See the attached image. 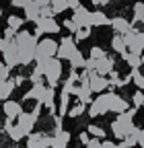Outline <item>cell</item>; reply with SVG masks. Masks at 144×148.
Segmentation results:
<instances>
[{
	"mask_svg": "<svg viewBox=\"0 0 144 148\" xmlns=\"http://www.w3.org/2000/svg\"><path fill=\"white\" fill-rule=\"evenodd\" d=\"M134 113H136V107L123 111V113H119L115 117V121L111 123V132L117 140H123L125 136L130 134V130L134 127Z\"/></svg>",
	"mask_w": 144,
	"mask_h": 148,
	"instance_id": "6da1fadb",
	"label": "cell"
},
{
	"mask_svg": "<svg viewBox=\"0 0 144 148\" xmlns=\"http://www.w3.org/2000/svg\"><path fill=\"white\" fill-rule=\"evenodd\" d=\"M58 53V41L56 39H49V37H41L37 41V49H35V62H45L49 58H56Z\"/></svg>",
	"mask_w": 144,
	"mask_h": 148,
	"instance_id": "7a4b0ae2",
	"label": "cell"
},
{
	"mask_svg": "<svg viewBox=\"0 0 144 148\" xmlns=\"http://www.w3.org/2000/svg\"><path fill=\"white\" fill-rule=\"evenodd\" d=\"M41 107H43V103H37L35 105V109L31 111V113H23L16 117V125H19L21 130H23V134L25 136H29L31 132H33V125L39 121V115H41Z\"/></svg>",
	"mask_w": 144,
	"mask_h": 148,
	"instance_id": "3957f363",
	"label": "cell"
},
{
	"mask_svg": "<svg viewBox=\"0 0 144 148\" xmlns=\"http://www.w3.org/2000/svg\"><path fill=\"white\" fill-rule=\"evenodd\" d=\"M60 76H62V60L49 58V60L45 62V76H43L45 82H47L49 86L56 88L58 82H60Z\"/></svg>",
	"mask_w": 144,
	"mask_h": 148,
	"instance_id": "277c9868",
	"label": "cell"
},
{
	"mask_svg": "<svg viewBox=\"0 0 144 148\" xmlns=\"http://www.w3.org/2000/svg\"><path fill=\"white\" fill-rule=\"evenodd\" d=\"M109 99H111V92H101L97 99H93V103L88 105V115L99 117V115L109 113Z\"/></svg>",
	"mask_w": 144,
	"mask_h": 148,
	"instance_id": "5b68a950",
	"label": "cell"
},
{
	"mask_svg": "<svg viewBox=\"0 0 144 148\" xmlns=\"http://www.w3.org/2000/svg\"><path fill=\"white\" fill-rule=\"evenodd\" d=\"M74 53H78V47H76L74 39H72V37H68V35H64L62 39H60V43H58V53H56V58H58V60H68V62H70Z\"/></svg>",
	"mask_w": 144,
	"mask_h": 148,
	"instance_id": "8992f818",
	"label": "cell"
},
{
	"mask_svg": "<svg viewBox=\"0 0 144 148\" xmlns=\"http://www.w3.org/2000/svg\"><path fill=\"white\" fill-rule=\"evenodd\" d=\"M35 25H37L43 33H47V35H56V33H60V23H58L53 16H39L37 21H35Z\"/></svg>",
	"mask_w": 144,
	"mask_h": 148,
	"instance_id": "52a82bcc",
	"label": "cell"
},
{
	"mask_svg": "<svg viewBox=\"0 0 144 148\" xmlns=\"http://www.w3.org/2000/svg\"><path fill=\"white\" fill-rule=\"evenodd\" d=\"M88 86L93 92H105V88H109V80L107 76H99L97 72H88Z\"/></svg>",
	"mask_w": 144,
	"mask_h": 148,
	"instance_id": "ba28073f",
	"label": "cell"
},
{
	"mask_svg": "<svg viewBox=\"0 0 144 148\" xmlns=\"http://www.w3.org/2000/svg\"><path fill=\"white\" fill-rule=\"evenodd\" d=\"M2 58H4V64H6L8 68L19 66V45H16L14 41H10L8 47L2 51Z\"/></svg>",
	"mask_w": 144,
	"mask_h": 148,
	"instance_id": "9c48e42d",
	"label": "cell"
},
{
	"mask_svg": "<svg viewBox=\"0 0 144 148\" xmlns=\"http://www.w3.org/2000/svg\"><path fill=\"white\" fill-rule=\"evenodd\" d=\"M72 21L78 25V29H80V27H93V25H91V10H86L84 6H78V8L74 10Z\"/></svg>",
	"mask_w": 144,
	"mask_h": 148,
	"instance_id": "30bf717a",
	"label": "cell"
},
{
	"mask_svg": "<svg viewBox=\"0 0 144 148\" xmlns=\"http://www.w3.org/2000/svg\"><path fill=\"white\" fill-rule=\"evenodd\" d=\"M4 117L6 119H16L23 113V105L19 101H4Z\"/></svg>",
	"mask_w": 144,
	"mask_h": 148,
	"instance_id": "8fae6325",
	"label": "cell"
},
{
	"mask_svg": "<svg viewBox=\"0 0 144 148\" xmlns=\"http://www.w3.org/2000/svg\"><path fill=\"white\" fill-rule=\"evenodd\" d=\"M128 109H130L128 101H125L123 97H119V95H115V92H111V99H109V111H115V113L119 115V113H123V111H128Z\"/></svg>",
	"mask_w": 144,
	"mask_h": 148,
	"instance_id": "7c38bea8",
	"label": "cell"
},
{
	"mask_svg": "<svg viewBox=\"0 0 144 148\" xmlns=\"http://www.w3.org/2000/svg\"><path fill=\"white\" fill-rule=\"evenodd\" d=\"M68 142H70V132L62 130V132H56L49 140V148H68Z\"/></svg>",
	"mask_w": 144,
	"mask_h": 148,
	"instance_id": "4fadbf2b",
	"label": "cell"
},
{
	"mask_svg": "<svg viewBox=\"0 0 144 148\" xmlns=\"http://www.w3.org/2000/svg\"><path fill=\"white\" fill-rule=\"evenodd\" d=\"M41 16V8L35 4V0H31V2L23 8V18L25 21H31V23H35L37 21V18Z\"/></svg>",
	"mask_w": 144,
	"mask_h": 148,
	"instance_id": "5bb4252c",
	"label": "cell"
},
{
	"mask_svg": "<svg viewBox=\"0 0 144 148\" xmlns=\"http://www.w3.org/2000/svg\"><path fill=\"white\" fill-rule=\"evenodd\" d=\"M45 88H47V86H45L43 82H35L33 88H31L29 92H25V97H23V99H25V101H27V99H33V101L41 103V99H43V95H45Z\"/></svg>",
	"mask_w": 144,
	"mask_h": 148,
	"instance_id": "9a60e30c",
	"label": "cell"
},
{
	"mask_svg": "<svg viewBox=\"0 0 144 148\" xmlns=\"http://www.w3.org/2000/svg\"><path fill=\"white\" fill-rule=\"evenodd\" d=\"M111 27H113V31H115L117 35H125V33L132 29L130 21H128V18H123V16H115V18H111Z\"/></svg>",
	"mask_w": 144,
	"mask_h": 148,
	"instance_id": "2e32d148",
	"label": "cell"
},
{
	"mask_svg": "<svg viewBox=\"0 0 144 148\" xmlns=\"http://www.w3.org/2000/svg\"><path fill=\"white\" fill-rule=\"evenodd\" d=\"M113 60L111 58H107V56H105V58H101V60H97V66H95V72L99 74V76H107V74H109L111 70H113Z\"/></svg>",
	"mask_w": 144,
	"mask_h": 148,
	"instance_id": "e0dca14e",
	"label": "cell"
},
{
	"mask_svg": "<svg viewBox=\"0 0 144 148\" xmlns=\"http://www.w3.org/2000/svg\"><path fill=\"white\" fill-rule=\"evenodd\" d=\"M91 25L93 27H105V25H111V18L101 10H95V12H91Z\"/></svg>",
	"mask_w": 144,
	"mask_h": 148,
	"instance_id": "ac0fdd59",
	"label": "cell"
},
{
	"mask_svg": "<svg viewBox=\"0 0 144 148\" xmlns=\"http://www.w3.org/2000/svg\"><path fill=\"white\" fill-rule=\"evenodd\" d=\"M27 148H47L43 142V132H35L27 136Z\"/></svg>",
	"mask_w": 144,
	"mask_h": 148,
	"instance_id": "d6986e66",
	"label": "cell"
},
{
	"mask_svg": "<svg viewBox=\"0 0 144 148\" xmlns=\"http://www.w3.org/2000/svg\"><path fill=\"white\" fill-rule=\"evenodd\" d=\"M14 88H16V86H14V82H12V78H8V80H4V82H0V101H8Z\"/></svg>",
	"mask_w": 144,
	"mask_h": 148,
	"instance_id": "ffe728a7",
	"label": "cell"
},
{
	"mask_svg": "<svg viewBox=\"0 0 144 148\" xmlns=\"http://www.w3.org/2000/svg\"><path fill=\"white\" fill-rule=\"evenodd\" d=\"M111 47H113V51H117L119 56H123V53H128V45H125V41H123V35H113V39H111Z\"/></svg>",
	"mask_w": 144,
	"mask_h": 148,
	"instance_id": "44dd1931",
	"label": "cell"
},
{
	"mask_svg": "<svg viewBox=\"0 0 144 148\" xmlns=\"http://www.w3.org/2000/svg\"><path fill=\"white\" fill-rule=\"evenodd\" d=\"M121 58L125 60V64H128L130 68H140V66H142V58H140L138 53H130V51H128V53H123Z\"/></svg>",
	"mask_w": 144,
	"mask_h": 148,
	"instance_id": "7402d4cb",
	"label": "cell"
},
{
	"mask_svg": "<svg viewBox=\"0 0 144 148\" xmlns=\"http://www.w3.org/2000/svg\"><path fill=\"white\" fill-rule=\"evenodd\" d=\"M130 76H132L134 84L138 86V90H144V74L140 72V68H132V72H130Z\"/></svg>",
	"mask_w": 144,
	"mask_h": 148,
	"instance_id": "603a6c76",
	"label": "cell"
},
{
	"mask_svg": "<svg viewBox=\"0 0 144 148\" xmlns=\"http://www.w3.org/2000/svg\"><path fill=\"white\" fill-rule=\"evenodd\" d=\"M6 23H8V27H10L12 31H21V29H23V25H25V18L16 16V14H10Z\"/></svg>",
	"mask_w": 144,
	"mask_h": 148,
	"instance_id": "cb8c5ba5",
	"label": "cell"
},
{
	"mask_svg": "<svg viewBox=\"0 0 144 148\" xmlns=\"http://www.w3.org/2000/svg\"><path fill=\"white\" fill-rule=\"evenodd\" d=\"M68 105H70V95H68V92H60V107H58V115L68 113Z\"/></svg>",
	"mask_w": 144,
	"mask_h": 148,
	"instance_id": "d4e9b609",
	"label": "cell"
},
{
	"mask_svg": "<svg viewBox=\"0 0 144 148\" xmlns=\"http://www.w3.org/2000/svg\"><path fill=\"white\" fill-rule=\"evenodd\" d=\"M84 64H86V60L82 58V53L78 51V53H74V56H72V60H70V70H78V68H84Z\"/></svg>",
	"mask_w": 144,
	"mask_h": 148,
	"instance_id": "484cf974",
	"label": "cell"
},
{
	"mask_svg": "<svg viewBox=\"0 0 144 148\" xmlns=\"http://www.w3.org/2000/svg\"><path fill=\"white\" fill-rule=\"evenodd\" d=\"M86 132L91 134L93 138H99V140H103V138H105V130H103L101 125H95V123H88Z\"/></svg>",
	"mask_w": 144,
	"mask_h": 148,
	"instance_id": "4316f807",
	"label": "cell"
},
{
	"mask_svg": "<svg viewBox=\"0 0 144 148\" xmlns=\"http://www.w3.org/2000/svg\"><path fill=\"white\" fill-rule=\"evenodd\" d=\"M68 8V0H51V10L53 14H60Z\"/></svg>",
	"mask_w": 144,
	"mask_h": 148,
	"instance_id": "83f0119b",
	"label": "cell"
},
{
	"mask_svg": "<svg viewBox=\"0 0 144 148\" xmlns=\"http://www.w3.org/2000/svg\"><path fill=\"white\" fill-rule=\"evenodd\" d=\"M84 111H86V105L78 101V103H76L74 107H72V109L68 111V117H80V115L84 113Z\"/></svg>",
	"mask_w": 144,
	"mask_h": 148,
	"instance_id": "f1b7e54d",
	"label": "cell"
},
{
	"mask_svg": "<svg viewBox=\"0 0 144 148\" xmlns=\"http://www.w3.org/2000/svg\"><path fill=\"white\" fill-rule=\"evenodd\" d=\"M62 92H68V95H76V82H74V80H70V78H66V80L62 82Z\"/></svg>",
	"mask_w": 144,
	"mask_h": 148,
	"instance_id": "f546056e",
	"label": "cell"
},
{
	"mask_svg": "<svg viewBox=\"0 0 144 148\" xmlns=\"http://www.w3.org/2000/svg\"><path fill=\"white\" fill-rule=\"evenodd\" d=\"M134 21L144 23V2H136L134 4Z\"/></svg>",
	"mask_w": 144,
	"mask_h": 148,
	"instance_id": "4dcf8cb0",
	"label": "cell"
},
{
	"mask_svg": "<svg viewBox=\"0 0 144 148\" xmlns=\"http://www.w3.org/2000/svg\"><path fill=\"white\" fill-rule=\"evenodd\" d=\"M76 41H82V39H88V37H91V27H80L76 33Z\"/></svg>",
	"mask_w": 144,
	"mask_h": 148,
	"instance_id": "1f68e13d",
	"label": "cell"
},
{
	"mask_svg": "<svg viewBox=\"0 0 144 148\" xmlns=\"http://www.w3.org/2000/svg\"><path fill=\"white\" fill-rule=\"evenodd\" d=\"M132 101H134V107H142L144 105V90H136L134 95H132Z\"/></svg>",
	"mask_w": 144,
	"mask_h": 148,
	"instance_id": "d6a6232c",
	"label": "cell"
},
{
	"mask_svg": "<svg viewBox=\"0 0 144 148\" xmlns=\"http://www.w3.org/2000/svg\"><path fill=\"white\" fill-rule=\"evenodd\" d=\"M10 78V68L2 62V64H0V82H4V80H8Z\"/></svg>",
	"mask_w": 144,
	"mask_h": 148,
	"instance_id": "836d02e7",
	"label": "cell"
},
{
	"mask_svg": "<svg viewBox=\"0 0 144 148\" xmlns=\"http://www.w3.org/2000/svg\"><path fill=\"white\" fill-rule=\"evenodd\" d=\"M62 27H64V29H68L70 33H76V31H78V25H76L74 21H72V18H64Z\"/></svg>",
	"mask_w": 144,
	"mask_h": 148,
	"instance_id": "e575fe53",
	"label": "cell"
},
{
	"mask_svg": "<svg viewBox=\"0 0 144 148\" xmlns=\"http://www.w3.org/2000/svg\"><path fill=\"white\" fill-rule=\"evenodd\" d=\"M0 2H10L12 6H16V8H25L31 0H0Z\"/></svg>",
	"mask_w": 144,
	"mask_h": 148,
	"instance_id": "d590c367",
	"label": "cell"
},
{
	"mask_svg": "<svg viewBox=\"0 0 144 148\" xmlns=\"http://www.w3.org/2000/svg\"><path fill=\"white\" fill-rule=\"evenodd\" d=\"M91 58H93V60H101V58H105V51H103L101 47L95 45V47L91 49Z\"/></svg>",
	"mask_w": 144,
	"mask_h": 148,
	"instance_id": "8d00e7d4",
	"label": "cell"
},
{
	"mask_svg": "<svg viewBox=\"0 0 144 148\" xmlns=\"http://www.w3.org/2000/svg\"><path fill=\"white\" fill-rule=\"evenodd\" d=\"M14 35H16V31H12L10 27H6V29H4V35H2V37H4V39H6V41L10 43V41H14Z\"/></svg>",
	"mask_w": 144,
	"mask_h": 148,
	"instance_id": "74e56055",
	"label": "cell"
},
{
	"mask_svg": "<svg viewBox=\"0 0 144 148\" xmlns=\"http://www.w3.org/2000/svg\"><path fill=\"white\" fill-rule=\"evenodd\" d=\"M101 142L103 140H99V138H91L88 144H86V148H101Z\"/></svg>",
	"mask_w": 144,
	"mask_h": 148,
	"instance_id": "f35d334b",
	"label": "cell"
},
{
	"mask_svg": "<svg viewBox=\"0 0 144 148\" xmlns=\"http://www.w3.org/2000/svg\"><path fill=\"white\" fill-rule=\"evenodd\" d=\"M101 148H119L115 142H111V140H103L101 142Z\"/></svg>",
	"mask_w": 144,
	"mask_h": 148,
	"instance_id": "ab89813d",
	"label": "cell"
},
{
	"mask_svg": "<svg viewBox=\"0 0 144 148\" xmlns=\"http://www.w3.org/2000/svg\"><path fill=\"white\" fill-rule=\"evenodd\" d=\"M78 140H80V144H88V140H91V138H88V132H80V136H78Z\"/></svg>",
	"mask_w": 144,
	"mask_h": 148,
	"instance_id": "60d3db41",
	"label": "cell"
},
{
	"mask_svg": "<svg viewBox=\"0 0 144 148\" xmlns=\"http://www.w3.org/2000/svg\"><path fill=\"white\" fill-rule=\"evenodd\" d=\"M35 4L39 8H45V6H51V0H35Z\"/></svg>",
	"mask_w": 144,
	"mask_h": 148,
	"instance_id": "b9f144b4",
	"label": "cell"
},
{
	"mask_svg": "<svg viewBox=\"0 0 144 148\" xmlns=\"http://www.w3.org/2000/svg\"><path fill=\"white\" fill-rule=\"evenodd\" d=\"M41 16H56V14H53L51 6H45V8H41Z\"/></svg>",
	"mask_w": 144,
	"mask_h": 148,
	"instance_id": "7bdbcfd3",
	"label": "cell"
},
{
	"mask_svg": "<svg viewBox=\"0 0 144 148\" xmlns=\"http://www.w3.org/2000/svg\"><path fill=\"white\" fill-rule=\"evenodd\" d=\"M80 6V0H68V8H72V10H76Z\"/></svg>",
	"mask_w": 144,
	"mask_h": 148,
	"instance_id": "ee69618b",
	"label": "cell"
},
{
	"mask_svg": "<svg viewBox=\"0 0 144 148\" xmlns=\"http://www.w3.org/2000/svg\"><path fill=\"white\" fill-rule=\"evenodd\" d=\"M12 82H14V86H21V84L25 82V76H21V74H19V76H14V78H12Z\"/></svg>",
	"mask_w": 144,
	"mask_h": 148,
	"instance_id": "f6af8a7d",
	"label": "cell"
},
{
	"mask_svg": "<svg viewBox=\"0 0 144 148\" xmlns=\"http://www.w3.org/2000/svg\"><path fill=\"white\" fill-rule=\"evenodd\" d=\"M6 47H8V41L4 39V37H0V51H4Z\"/></svg>",
	"mask_w": 144,
	"mask_h": 148,
	"instance_id": "bcb514c9",
	"label": "cell"
},
{
	"mask_svg": "<svg viewBox=\"0 0 144 148\" xmlns=\"http://www.w3.org/2000/svg\"><path fill=\"white\" fill-rule=\"evenodd\" d=\"M93 4H97V6H107V4H109V0H93Z\"/></svg>",
	"mask_w": 144,
	"mask_h": 148,
	"instance_id": "7dc6e473",
	"label": "cell"
},
{
	"mask_svg": "<svg viewBox=\"0 0 144 148\" xmlns=\"http://www.w3.org/2000/svg\"><path fill=\"white\" fill-rule=\"evenodd\" d=\"M138 144L144 148V130H140V136H138Z\"/></svg>",
	"mask_w": 144,
	"mask_h": 148,
	"instance_id": "c3c4849f",
	"label": "cell"
},
{
	"mask_svg": "<svg viewBox=\"0 0 144 148\" xmlns=\"http://www.w3.org/2000/svg\"><path fill=\"white\" fill-rule=\"evenodd\" d=\"M138 39H140V45L144 47V33H138Z\"/></svg>",
	"mask_w": 144,
	"mask_h": 148,
	"instance_id": "681fc988",
	"label": "cell"
},
{
	"mask_svg": "<svg viewBox=\"0 0 144 148\" xmlns=\"http://www.w3.org/2000/svg\"><path fill=\"white\" fill-rule=\"evenodd\" d=\"M140 58H142V66H144V53H142V56H140Z\"/></svg>",
	"mask_w": 144,
	"mask_h": 148,
	"instance_id": "f907efd6",
	"label": "cell"
},
{
	"mask_svg": "<svg viewBox=\"0 0 144 148\" xmlns=\"http://www.w3.org/2000/svg\"><path fill=\"white\" fill-rule=\"evenodd\" d=\"M0 16H2V8H0Z\"/></svg>",
	"mask_w": 144,
	"mask_h": 148,
	"instance_id": "816d5d0a",
	"label": "cell"
}]
</instances>
